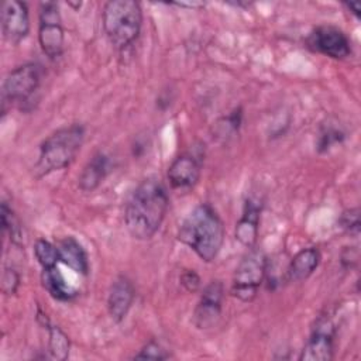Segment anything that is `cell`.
<instances>
[{
    "label": "cell",
    "instance_id": "obj_1",
    "mask_svg": "<svg viewBox=\"0 0 361 361\" xmlns=\"http://www.w3.org/2000/svg\"><path fill=\"white\" fill-rule=\"evenodd\" d=\"M169 197L165 185L144 179L130 195L124 207V224L135 240H149L161 227L168 212Z\"/></svg>",
    "mask_w": 361,
    "mask_h": 361
},
{
    "label": "cell",
    "instance_id": "obj_2",
    "mask_svg": "<svg viewBox=\"0 0 361 361\" xmlns=\"http://www.w3.org/2000/svg\"><path fill=\"white\" fill-rule=\"evenodd\" d=\"M178 240L188 245L202 261L212 262L224 241L223 220L210 204L202 203L183 219L178 230Z\"/></svg>",
    "mask_w": 361,
    "mask_h": 361
},
{
    "label": "cell",
    "instance_id": "obj_3",
    "mask_svg": "<svg viewBox=\"0 0 361 361\" xmlns=\"http://www.w3.org/2000/svg\"><path fill=\"white\" fill-rule=\"evenodd\" d=\"M83 140L85 128L80 124H71L54 131L39 145L34 175L42 178L69 166L79 154Z\"/></svg>",
    "mask_w": 361,
    "mask_h": 361
},
{
    "label": "cell",
    "instance_id": "obj_4",
    "mask_svg": "<svg viewBox=\"0 0 361 361\" xmlns=\"http://www.w3.org/2000/svg\"><path fill=\"white\" fill-rule=\"evenodd\" d=\"M102 24L106 37L116 49L130 47L141 31L142 10L134 0H110L103 6Z\"/></svg>",
    "mask_w": 361,
    "mask_h": 361
},
{
    "label": "cell",
    "instance_id": "obj_5",
    "mask_svg": "<svg viewBox=\"0 0 361 361\" xmlns=\"http://www.w3.org/2000/svg\"><path fill=\"white\" fill-rule=\"evenodd\" d=\"M42 79V68L35 62H28L14 68L6 76L1 87V113L6 114L10 106H23L37 93Z\"/></svg>",
    "mask_w": 361,
    "mask_h": 361
},
{
    "label": "cell",
    "instance_id": "obj_6",
    "mask_svg": "<svg viewBox=\"0 0 361 361\" xmlns=\"http://www.w3.org/2000/svg\"><path fill=\"white\" fill-rule=\"evenodd\" d=\"M248 250L238 262L231 283V293L243 302L255 299L267 274V258L264 252L257 247Z\"/></svg>",
    "mask_w": 361,
    "mask_h": 361
},
{
    "label": "cell",
    "instance_id": "obj_7",
    "mask_svg": "<svg viewBox=\"0 0 361 361\" xmlns=\"http://www.w3.org/2000/svg\"><path fill=\"white\" fill-rule=\"evenodd\" d=\"M38 41L42 52L49 59H56L62 55L65 35L59 6L55 1H42L39 4Z\"/></svg>",
    "mask_w": 361,
    "mask_h": 361
},
{
    "label": "cell",
    "instance_id": "obj_8",
    "mask_svg": "<svg viewBox=\"0 0 361 361\" xmlns=\"http://www.w3.org/2000/svg\"><path fill=\"white\" fill-rule=\"evenodd\" d=\"M306 45L312 51L333 59H345L351 54V42L348 37L334 25L316 27L307 35Z\"/></svg>",
    "mask_w": 361,
    "mask_h": 361
},
{
    "label": "cell",
    "instance_id": "obj_9",
    "mask_svg": "<svg viewBox=\"0 0 361 361\" xmlns=\"http://www.w3.org/2000/svg\"><path fill=\"white\" fill-rule=\"evenodd\" d=\"M334 357V324L326 316L319 317L310 337L302 348V361H330Z\"/></svg>",
    "mask_w": 361,
    "mask_h": 361
},
{
    "label": "cell",
    "instance_id": "obj_10",
    "mask_svg": "<svg viewBox=\"0 0 361 361\" xmlns=\"http://www.w3.org/2000/svg\"><path fill=\"white\" fill-rule=\"evenodd\" d=\"M224 288L220 281L209 282L193 312V323L197 329H210L213 327L221 314Z\"/></svg>",
    "mask_w": 361,
    "mask_h": 361
},
{
    "label": "cell",
    "instance_id": "obj_11",
    "mask_svg": "<svg viewBox=\"0 0 361 361\" xmlns=\"http://www.w3.org/2000/svg\"><path fill=\"white\" fill-rule=\"evenodd\" d=\"M1 30L10 44L21 42L30 32L27 4L20 0H6L1 8Z\"/></svg>",
    "mask_w": 361,
    "mask_h": 361
},
{
    "label": "cell",
    "instance_id": "obj_12",
    "mask_svg": "<svg viewBox=\"0 0 361 361\" xmlns=\"http://www.w3.org/2000/svg\"><path fill=\"white\" fill-rule=\"evenodd\" d=\"M134 298L135 290L131 281L124 275L117 276L111 282L107 295V310L110 317L117 323L124 320L134 302Z\"/></svg>",
    "mask_w": 361,
    "mask_h": 361
},
{
    "label": "cell",
    "instance_id": "obj_13",
    "mask_svg": "<svg viewBox=\"0 0 361 361\" xmlns=\"http://www.w3.org/2000/svg\"><path fill=\"white\" fill-rule=\"evenodd\" d=\"M166 176L173 189H190L200 178V162L190 154H182L171 162Z\"/></svg>",
    "mask_w": 361,
    "mask_h": 361
},
{
    "label": "cell",
    "instance_id": "obj_14",
    "mask_svg": "<svg viewBox=\"0 0 361 361\" xmlns=\"http://www.w3.org/2000/svg\"><path fill=\"white\" fill-rule=\"evenodd\" d=\"M259 216H261V203L248 197L243 207V214L235 226V240L247 248H252L257 244L258 228H259Z\"/></svg>",
    "mask_w": 361,
    "mask_h": 361
},
{
    "label": "cell",
    "instance_id": "obj_15",
    "mask_svg": "<svg viewBox=\"0 0 361 361\" xmlns=\"http://www.w3.org/2000/svg\"><path fill=\"white\" fill-rule=\"evenodd\" d=\"M59 261L80 275H87L89 259L82 244L73 237H65L56 244Z\"/></svg>",
    "mask_w": 361,
    "mask_h": 361
},
{
    "label": "cell",
    "instance_id": "obj_16",
    "mask_svg": "<svg viewBox=\"0 0 361 361\" xmlns=\"http://www.w3.org/2000/svg\"><path fill=\"white\" fill-rule=\"evenodd\" d=\"M109 169H110V161L107 155H104L103 152L94 154L83 166L78 178L79 189L82 192H93L104 180V178L109 173Z\"/></svg>",
    "mask_w": 361,
    "mask_h": 361
},
{
    "label": "cell",
    "instance_id": "obj_17",
    "mask_svg": "<svg viewBox=\"0 0 361 361\" xmlns=\"http://www.w3.org/2000/svg\"><path fill=\"white\" fill-rule=\"evenodd\" d=\"M320 252L314 247L302 248L290 259L286 274L290 282H300L307 279L320 264Z\"/></svg>",
    "mask_w": 361,
    "mask_h": 361
},
{
    "label": "cell",
    "instance_id": "obj_18",
    "mask_svg": "<svg viewBox=\"0 0 361 361\" xmlns=\"http://www.w3.org/2000/svg\"><path fill=\"white\" fill-rule=\"evenodd\" d=\"M41 282L44 289L56 300L69 302L76 296V290L65 281L58 267L44 268L41 274Z\"/></svg>",
    "mask_w": 361,
    "mask_h": 361
},
{
    "label": "cell",
    "instance_id": "obj_19",
    "mask_svg": "<svg viewBox=\"0 0 361 361\" xmlns=\"http://www.w3.org/2000/svg\"><path fill=\"white\" fill-rule=\"evenodd\" d=\"M38 320L42 322V324L48 330V353L49 357L58 361H65L69 355V348H71V341L69 337L62 331L61 327L54 326L49 323L48 317L38 310Z\"/></svg>",
    "mask_w": 361,
    "mask_h": 361
},
{
    "label": "cell",
    "instance_id": "obj_20",
    "mask_svg": "<svg viewBox=\"0 0 361 361\" xmlns=\"http://www.w3.org/2000/svg\"><path fill=\"white\" fill-rule=\"evenodd\" d=\"M34 255L37 258V261L39 262V265L44 268H52L56 267L58 261H59V255H58V248L56 245L51 244L49 241L44 240V238H38L34 244Z\"/></svg>",
    "mask_w": 361,
    "mask_h": 361
},
{
    "label": "cell",
    "instance_id": "obj_21",
    "mask_svg": "<svg viewBox=\"0 0 361 361\" xmlns=\"http://www.w3.org/2000/svg\"><path fill=\"white\" fill-rule=\"evenodd\" d=\"M1 227L4 233L10 234V240L13 244H20L21 231L17 219L13 213V209L7 204V202L1 203Z\"/></svg>",
    "mask_w": 361,
    "mask_h": 361
},
{
    "label": "cell",
    "instance_id": "obj_22",
    "mask_svg": "<svg viewBox=\"0 0 361 361\" xmlns=\"http://www.w3.org/2000/svg\"><path fill=\"white\" fill-rule=\"evenodd\" d=\"M344 138V133L340 128L331 127V126H326L322 128L319 138H317V149L320 152L327 151L331 145L341 142Z\"/></svg>",
    "mask_w": 361,
    "mask_h": 361
},
{
    "label": "cell",
    "instance_id": "obj_23",
    "mask_svg": "<svg viewBox=\"0 0 361 361\" xmlns=\"http://www.w3.org/2000/svg\"><path fill=\"white\" fill-rule=\"evenodd\" d=\"M338 224L347 233L358 235V233H360V209L351 207V209L344 210L338 219Z\"/></svg>",
    "mask_w": 361,
    "mask_h": 361
},
{
    "label": "cell",
    "instance_id": "obj_24",
    "mask_svg": "<svg viewBox=\"0 0 361 361\" xmlns=\"http://www.w3.org/2000/svg\"><path fill=\"white\" fill-rule=\"evenodd\" d=\"M169 357H171L169 353H168L158 341H155V340L148 341V343L134 355V358H137V360H140V358H142V360H166V358H169Z\"/></svg>",
    "mask_w": 361,
    "mask_h": 361
},
{
    "label": "cell",
    "instance_id": "obj_25",
    "mask_svg": "<svg viewBox=\"0 0 361 361\" xmlns=\"http://www.w3.org/2000/svg\"><path fill=\"white\" fill-rule=\"evenodd\" d=\"M20 286V275L14 268H4L1 276V290L4 295H14Z\"/></svg>",
    "mask_w": 361,
    "mask_h": 361
},
{
    "label": "cell",
    "instance_id": "obj_26",
    "mask_svg": "<svg viewBox=\"0 0 361 361\" xmlns=\"http://www.w3.org/2000/svg\"><path fill=\"white\" fill-rule=\"evenodd\" d=\"M180 285L188 290V292H196L200 288V276L193 271V269H186L180 274Z\"/></svg>",
    "mask_w": 361,
    "mask_h": 361
},
{
    "label": "cell",
    "instance_id": "obj_27",
    "mask_svg": "<svg viewBox=\"0 0 361 361\" xmlns=\"http://www.w3.org/2000/svg\"><path fill=\"white\" fill-rule=\"evenodd\" d=\"M357 258H358L357 251H354V254H351V247L350 248L345 247V250L341 254V264L344 267H353V264L357 262Z\"/></svg>",
    "mask_w": 361,
    "mask_h": 361
},
{
    "label": "cell",
    "instance_id": "obj_28",
    "mask_svg": "<svg viewBox=\"0 0 361 361\" xmlns=\"http://www.w3.org/2000/svg\"><path fill=\"white\" fill-rule=\"evenodd\" d=\"M344 6L355 16V18L360 17V11H361V7L358 3H344Z\"/></svg>",
    "mask_w": 361,
    "mask_h": 361
},
{
    "label": "cell",
    "instance_id": "obj_29",
    "mask_svg": "<svg viewBox=\"0 0 361 361\" xmlns=\"http://www.w3.org/2000/svg\"><path fill=\"white\" fill-rule=\"evenodd\" d=\"M176 6L180 7H192V8H197V7H203V3H176Z\"/></svg>",
    "mask_w": 361,
    "mask_h": 361
}]
</instances>
